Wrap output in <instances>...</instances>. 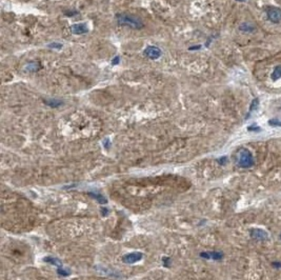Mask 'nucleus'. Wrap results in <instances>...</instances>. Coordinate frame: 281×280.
I'll use <instances>...</instances> for the list:
<instances>
[{"mask_svg":"<svg viewBox=\"0 0 281 280\" xmlns=\"http://www.w3.org/2000/svg\"><path fill=\"white\" fill-rule=\"evenodd\" d=\"M266 15L269 20L274 23L281 22V9L279 8H270L266 10Z\"/></svg>","mask_w":281,"mask_h":280,"instance_id":"3","label":"nucleus"},{"mask_svg":"<svg viewBox=\"0 0 281 280\" xmlns=\"http://www.w3.org/2000/svg\"><path fill=\"white\" fill-rule=\"evenodd\" d=\"M48 48H62V44H60V43H51V44H48Z\"/></svg>","mask_w":281,"mask_h":280,"instance_id":"15","label":"nucleus"},{"mask_svg":"<svg viewBox=\"0 0 281 280\" xmlns=\"http://www.w3.org/2000/svg\"><path fill=\"white\" fill-rule=\"evenodd\" d=\"M269 124L272 126H281V121L278 119H271L269 120Z\"/></svg>","mask_w":281,"mask_h":280,"instance_id":"14","label":"nucleus"},{"mask_svg":"<svg viewBox=\"0 0 281 280\" xmlns=\"http://www.w3.org/2000/svg\"><path fill=\"white\" fill-rule=\"evenodd\" d=\"M197 48H200V46H192V48H190V50H197Z\"/></svg>","mask_w":281,"mask_h":280,"instance_id":"18","label":"nucleus"},{"mask_svg":"<svg viewBox=\"0 0 281 280\" xmlns=\"http://www.w3.org/2000/svg\"><path fill=\"white\" fill-rule=\"evenodd\" d=\"M249 131H260V128H258V126H250Z\"/></svg>","mask_w":281,"mask_h":280,"instance_id":"17","label":"nucleus"},{"mask_svg":"<svg viewBox=\"0 0 281 280\" xmlns=\"http://www.w3.org/2000/svg\"><path fill=\"white\" fill-rule=\"evenodd\" d=\"M142 258V254L141 253H132L128 255L123 257V261L126 263H135Z\"/></svg>","mask_w":281,"mask_h":280,"instance_id":"7","label":"nucleus"},{"mask_svg":"<svg viewBox=\"0 0 281 280\" xmlns=\"http://www.w3.org/2000/svg\"><path fill=\"white\" fill-rule=\"evenodd\" d=\"M72 33L77 34V35H81V34H86L88 32V28L86 26V23H77V24H74L72 28Z\"/></svg>","mask_w":281,"mask_h":280,"instance_id":"5","label":"nucleus"},{"mask_svg":"<svg viewBox=\"0 0 281 280\" xmlns=\"http://www.w3.org/2000/svg\"><path fill=\"white\" fill-rule=\"evenodd\" d=\"M25 68H26L29 72H32V73L33 72H37L38 70L40 68V64L38 62H30Z\"/></svg>","mask_w":281,"mask_h":280,"instance_id":"9","label":"nucleus"},{"mask_svg":"<svg viewBox=\"0 0 281 280\" xmlns=\"http://www.w3.org/2000/svg\"><path fill=\"white\" fill-rule=\"evenodd\" d=\"M44 103L46 104V105L51 106V108H58V106L62 105L63 101L58 100V99H48V100H46V99H45Z\"/></svg>","mask_w":281,"mask_h":280,"instance_id":"8","label":"nucleus"},{"mask_svg":"<svg viewBox=\"0 0 281 280\" xmlns=\"http://www.w3.org/2000/svg\"><path fill=\"white\" fill-rule=\"evenodd\" d=\"M258 104H259V99L258 98H255L254 99L253 101H252V103H251V106H250V112H249V115L250 114L252 113V112L254 111V110H256L257 109V106H258ZM247 115V116H249Z\"/></svg>","mask_w":281,"mask_h":280,"instance_id":"13","label":"nucleus"},{"mask_svg":"<svg viewBox=\"0 0 281 280\" xmlns=\"http://www.w3.org/2000/svg\"><path fill=\"white\" fill-rule=\"evenodd\" d=\"M144 55L150 59H157L161 56V50L155 46H148L144 50Z\"/></svg>","mask_w":281,"mask_h":280,"instance_id":"4","label":"nucleus"},{"mask_svg":"<svg viewBox=\"0 0 281 280\" xmlns=\"http://www.w3.org/2000/svg\"><path fill=\"white\" fill-rule=\"evenodd\" d=\"M279 78H281V66H278L275 68L274 72L272 73V79L274 81L278 80Z\"/></svg>","mask_w":281,"mask_h":280,"instance_id":"10","label":"nucleus"},{"mask_svg":"<svg viewBox=\"0 0 281 280\" xmlns=\"http://www.w3.org/2000/svg\"><path fill=\"white\" fill-rule=\"evenodd\" d=\"M239 28H240V31L246 32V33H251V32H253V31L255 30V28H254L252 24H250V23H242Z\"/></svg>","mask_w":281,"mask_h":280,"instance_id":"11","label":"nucleus"},{"mask_svg":"<svg viewBox=\"0 0 281 280\" xmlns=\"http://www.w3.org/2000/svg\"><path fill=\"white\" fill-rule=\"evenodd\" d=\"M237 162L240 167L249 169L254 165L253 155L247 149H240L237 154Z\"/></svg>","mask_w":281,"mask_h":280,"instance_id":"2","label":"nucleus"},{"mask_svg":"<svg viewBox=\"0 0 281 280\" xmlns=\"http://www.w3.org/2000/svg\"><path fill=\"white\" fill-rule=\"evenodd\" d=\"M251 236L258 240H265L269 238V234H267L265 231L260 230V229H254V230H252Z\"/></svg>","mask_w":281,"mask_h":280,"instance_id":"6","label":"nucleus"},{"mask_svg":"<svg viewBox=\"0 0 281 280\" xmlns=\"http://www.w3.org/2000/svg\"><path fill=\"white\" fill-rule=\"evenodd\" d=\"M116 20L118 24L123 25V26H128L133 30H140L143 28V22L141 21L140 18L131 15V14H117Z\"/></svg>","mask_w":281,"mask_h":280,"instance_id":"1","label":"nucleus"},{"mask_svg":"<svg viewBox=\"0 0 281 280\" xmlns=\"http://www.w3.org/2000/svg\"><path fill=\"white\" fill-rule=\"evenodd\" d=\"M202 256H203V257H206V258H213V259H220V258H222V254H220V253H216V252L205 253V254H202Z\"/></svg>","mask_w":281,"mask_h":280,"instance_id":"12","label":"nucleus"},{"mask_svg":"<svg viewBox=\"0 0 281 280\" xmlns=\"http://www.w3.org/2000/svg\"><path fill=\"white\" fill-rule=\"evenodd\" d=\"M119 61H120V57H119V56H116L115 58L112 60V64H113V66H116V64H118L119 63Z\"/></svg>","mask_w":281,"mask_h":280,"instance_id":"16","label":"nucleus"}]
</instances>
